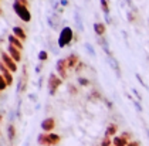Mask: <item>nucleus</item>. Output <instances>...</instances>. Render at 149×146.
<instances>
[{
	"mask_svg": "<svg viewBox=\"0 0 149 146\" xmlns=\"http://www.w3.org/2000/svg\"><path fill=\"white\" fill-rule=\"evenodd\" d=\"M72 37H74L72 30L70 27H64L61 30V33H60V37H58V47L63 48V47L68 45L71 43V40H72Z\"/></svg>",
	"mask_w": 149,
	"mask_h": 146,
	"instance_id": "1",
	"label": "nucleus"
},
{
	"mask_svg": "<svg viewBox=\"0 0 149 146\" xmlns=\"http://www.w3.org/2000/svg\"><path fill=\"white\" fill-rule=\"evenodd\" d=\"M13 9H14V11H16V14H17L23 22L29 23L30 20H31V14H30V11H29V9H27L26 6H22V4L14 3V4H13Z\"/></svg>",
	"mask_w": 149,
	"mask_h": 146,
	"instance_id": "2",
	"label": "nucleus"
},
{
	"mask_svg": "<svg viewBox=\"0 0 149 146\" xmlns=\"http://www.w3.org/2000/svg\"><path fill=\"white\" fill-rule=\"evenodd\" d=\"M1 63L10 70V72H16V71H17V64H16V61L10 57L9 53H1Z\"/></svg>",
	"mask_w": 149,
	"mask_h": 146,
	"instance_id": "3",
	"label": "nucleus"
},
{
	"mask_svg": "<svg viewBox=\"0 0 149 146\" xmlns=\"http://www.w3.org/2000/svg\"><path fill=\"white\" fill-rule=\"evenodd\" d=\"M67 68H68V65H67V60H65V58H60V60H57V63H56V70H57L58 75H60L63 79L67 78Z\"/></svg>",
	"mask_w": 149,
	"mask_h": 146,
	"instance_id": "4",
	"label": "nucleus"
},
{
	"mask_svg": "<svg viewBox=\"0 0 149 146\" xmlns=\"http://www.w3.org/2000/svg\"><path fill=\"white\" fill-rule=\"evenodd\" d=\"M40 126H41L43 132H47V133H48V132H51V131L56 128V119L51 118V116H48V118H46V119L41 121Z\"/></svg>",
	"mask_w": 149,
	"mask_h": 146,
	"instance_id": "5",
	"label": "nucleus"
},
{
	"mask_svg": "<svg viewBox=\"0 0 149 146\" xmlns=\"http://www.w3.org/2000/svg\"><path fill=\"white\" fill-rule=\"evenodd\" d=\"M61 84H63V78L61 77L56 75L54 72L50 74V77H48V90H57Z\"/></svg>",
	"mask_w": 149,
	"mask_h": 146,
	"instance_id": "6",
	"label": "nucleus"
},
{
	"mask_svg": "<svg viewBox=\"0 0 149 146\" xmlns=\"http://www.w3.org/2000/svg\"><path fill=\"white\" fill-rule=\"evenodd\" d=\"M7 53L10 54V57H12L16 63H20V61H22V54H20V50H19L17 47L9 44V47H7Z\"/></svg>",
	"mask_w": 149,
	"mask_h": 146,
	"instance_id": "7",
	"label": "nucleus"
},
{
	"mask_svg": "<svg viewBox=\"0 0 149 146\" xmlns=\"http://www.w3.org/2000/svg\"><path fill=\"white\" fill-rule=\"evenodd\" d=\"M9 43L12 45H14V47H17L20 51L23 50V43L20 41V38H17L14 34H12V35H9Z\"/></svg>",
	"mask_w": 149,
	"mask_h": 146,
	"instance_id": "8",
	"label": "nucleus"
},
{
	"mask_svg": "<svg viewBox=\"0 0 149 146\" xmlns=\"http://www.w3.org/2000/svg\"><path fill=\"white\" fill-rule=\"evenodd\" d=\"M65 60H67V65H68V68H75L77 64H78V57L75 56V54H70Z\"/></svg>",
	"mask_w": 149,
	"mask_h": 146,
	"instance_id": "9",
	"label": "nucleus"
},
{
	"mask_svg": "<svg viewBox=\"0 0 149 146\" xmlns=\"http://www.w3.org/2000/svg\"><path fill=\"white\" fill-rule=\"evenodd\" d=\"M14 138H16V128H14L13 124H9L7 125V139H9L10 142H13Z\"/></svg>",
	"mask_w": 149,
	"mask_h": 146,
	"instance_id": "10",
	"label": "nucleus"
},
{
	"mask_svg": "<svg viewBox=\"0 0 149 146\" xmlns=\"http://www.w3.org/2000/svg\"><path fill=\"white\" fill-rule=\"evenodd\" d=\"M13 34L17 37V38H20V40H26L27 38V35H26V33H24L23 29H20V27H13Z\"/></svg>",
	"mask_w": 149,
	"mask_h": 146,
	"instance_id": "11",
	"label": "nucleus"
},
{
	"mask_svg": "<svg viewBox=\"0 0 149 146\" xmlns=\"http://www.w3.org/2000/svg\"><path fill=\"white\" fill-rule=\"evenodd\" d=\"M94 31L97 35H100V37H102L104 33H105V26L101 24V23H95L94 24Z\"/></svg>",
	"mask_w": 149,
	"mask_h": 146,
	"instance_id": "12",
	"label": "nucleus"
},
{
	"mask_svg": "<svg viewBox=\"0 0 149 146\" xmlns=\"http://www.w3.org/2000/svg\"><path fill=\"white\" fill-rule=\"evenodd\" d=\"M37 142L43 146H50V143H48V133H40L37 136Z\"/></svg>",
	"mask_w": 149,
	"mask_h": 146,
	"instance_id": "13",
	"label": "nucleus"
},
{
	"mask_svg": "<svg viewBox=\"0 0 149 146\" xmlns=\"http://www.w3.org/2000/svg\"><path fill=\"white\" fill-rule=\"evenodd\" d=\"M48 143L51 145H58L60 143V136L56 133H48Z\"/></svg>",
	"mask_w": 149,
	"mask_h": 146,
	"instance_id": "14",
	"label": "nucleus"
},
{
	"mask_svg": "<svg viewBox=\"0 0 149 146\" xmlns=\"http://www.w3.org/2000/svg\"><path fill=\"white\" fill-rule=\"evenodd\" d=\"M98 43L101 44V47L104 48V51L111 57V51H109V48H108V43H107V40H105L104 37H100V38H98Z\"/></svg>",
	"mask_w": 149,
	"mask_h": 146,
	"instance_id": "15",
	"label": "nucleus"
},
{
	"mask_svg": "<svg viewBox=\"0 0 149 146\" xmlns=\"http://www.w3.org/2000/svg\"><path fill=\"white\" fill-rule=\"evenodd\" d=\"M108 63H109V64H111V67L116 71V75L119 77V75H121V72H119V65H118L116 60H115V58H112V57H109V58H108Z\"/></svg>",
	"mask_w": 149,
	"mask_h": 146,
	"instance_id": "16",
	"label": "nucleus"
},
{
	"mask_svg": "<svg viewBox=\"0 0 149 146\" xmlns=\"http://www.w3.org/2000/svg\"><path fill=\"white\" fill-rule=\"evenodd\" d=\"M75 24H77L80 31H84V24H82V19H81L80 13H75Z\"/></svg>",
	"mask_w": 149,
	"mask_h": 146,
	"instance_id": "17",
	"label": "nucleus"
},
{
	"mask_svg": "<svg viewBox=\"0 0 149 146\" xmlns=\"http://www.w3.org/2000/svg\"><path fill=\"white\" fill-rule=\"evenodd\" d=\"M114 145L115 146H125L126 139H124V138H114Z\"/></svg>",
	"mask_w": 149,
	"mask_h": 146,
	"instance_id": "18",
	"label": "nucleus"
},
{
	"mask_svg": "<svg viewBox=\"0 0 149 146\" xmlns=\"http://www.w3.org/2000/svg\"><path fill=\"white\" fill-rule=\"evenodd\" d=\"M78 84H80L81 87H88L90 85V79L88 78H84V77H78Z\"/></svg>",
	"mask_w": 149,
	"mask_h": 146,
	"instance_id": "19",
	"label": "nucleus"
},
{
	"mask_svg": "<svg viewBox=\"0 0 149 146\" xmlns=\"http://www.w3.org/2000/svg\"><path fill=\"white\" fill-rule=\"evenodd\" d=\"M38 60H40V63H44V61H47L48 60V54H47V51H40L38 53Z\"/></svg>",
	"mask_w": 149,
	"mask_h": 146,
	"instance_id": "20",
	"label": "nucleus"
},
{
	"mask_svg": "<svg viewBox=\"0 0 149 146\" xmlns=\"http://www.w3.org/2000/svg\"><path fill=\"white\" fill-rule=\"evenodd\" d=\"M115 132H116V126L115 125H108V128H107V136L114 135Z\"/></svg>",
	"mask_w": 149,
	"mask_h": 146,
	"instance_id": "21",
	"label": "nucleus"
},
{
	"mask_svg": "<svg viewBox=\"0 0 149 146\" xmlns=\"http://www.w3.org/2000/svg\"><path fill=\"white\" fill-rule=\"evenodd\" d=\"M9 85H7V82H6V79L3 78V75L0 74V91H4L7 88Z\"/></svg>",
	"mask_w": 149,
	"mask_h": 146,
	"instance_id": "22",
	"label": "nucleus"
},
{
	"mask_svg": "<svg viewBox=\"0 0 149 146\" xmlns=\"http://www.w3.org/2000/svg\"><path fill=\"white\" fill-rule=\"evenodd\" d=\"M17 118V115H16V111H13V109H10L9 111V122L10 124H13V121Z\"/></svg>",
	"mask_w": 149,
	"mask_h": 146,
	"instance_id": "23",
	"label": "nucleus"
},
{
	"mask_svg": "<svg viewBox=\"0 0 149 146\" xmlns=\"http://www.w3.org/2000/svg\"><path fill=\"white\" fill-rule=\"evenodd\" d=\"M85 48H87V51L91 54V57H95V51H94V48H92L91 44H88V43H87V44H85Z\"/></svg>",
	"mask_w": 149,
	"mask_h": 146,
	"instance_id": "24",
	"label": "nucleus"
},
{
	"mask_svg": "<svg viewBox=\"0 0 149 146\" xmlns=\"http://www.w3.org/2000/svg\"><path fill=\"white\" fill-rule=\"evenodd\" d=\"M101 4H102V9H104V13L108 14L109 10H108V4H107V0H101Z\"/></svg>",
	"mask_w": 149,
	"mask_h": 146,
	"instance_id": "25",
	"label": "nucleus"
},
{
	"mask_svg": "<svg viewBox=\"0 0 149 146\" xmlns=\"http://www.w3.org/2000/svg\"><path fill=\"white\" fill-rule=\"evenodd\" d=\"M101 146H111V139H108V136H107V138H105V139L102 140Z\"/></svg>",
	"mask_w": 149,
	"mask_h": 146,
	"instance_id": "26",
	"label": "nucleus"
},
{
	"mask_svg": "<svg viewBox=\"0 0 149 146\" xmlns=\"http://www.w3.org/2000/svg\"><path fill=\"white\" fill-rule=\"evenodd\" d=\"M136 78H138V81L141 82V85H142V87H145V88H148V87H146V84H145V82L142 81V78H141V75H139V74H136Z\"/></svg>",
	"mask_w": 149,
	"mask_h": 146,
	"instance_id": "27",
	"label": "nucleus"
},
{
	"mask_svg": "<svg viewBox=\"0 0 149 146\" xmlns=\"http://www.w3.org/2000/svg\"><path fill=\"white\" fill-rule=\"evenodd\" d=\"M17 4H22V6H26L27 4V0H16Z\"/></svg>",
	"mask_w": 149,
	"mask_h": 146,
	"instance_id": "28",
	"label": "nucleus"
},
{
	"mask_svg": "<svg viewBox=\"0 0 149 146\" xmlns=\"http://www.w3.org/2000/svg\"><path fill=\"white\" fill-rule=\"evenodd\" d=\"M29 98H30V99H31V101H37V97H36L34 94H30V95H29Z\"/></svg>",
	"mask_w": 149,
	"mask_h": 146,
	"instance_id": "29",
	"label": "nucleus"
},
{
	"mask_svg": "<svg viewBox=\"0 0 149 146\" xmlns=\"http://www.w3.org/2000/svg\"><path fill=\"white\" fill-rule=\"evenodd\" d=\"M134 105L136 106V109H138V111H139V112H142V108H141V105H139L138 102H134Z\"/></svg>",
	"mask_w": 149,
	"mask_h": 146,
	"instance_id": "30",
	"label": "nucleus"
},
{
	"mask_svg": "<svg viewBox=\"0 0 149 146\" xmlns=\"http://www.w3.org/2000/svg\"><path fill=\"white\" fill-rule=\"evenodd\" d=\"M36 72H37V74H40V72H41V65H40V64L36 67Z\"/></svg>",
	"mask_w": 149,
	"mask_h": 146,
	"instance_id": "31",
	"label": "nucleus"
},
{
	"mask_svg": "<svg viewBox=\"0 0 149 146\" xmlns=\"http://www.w3.org/2000/svg\"><path fill=\"white\" fill-rule=\"evenodd\" d=\"M48 92H50V95L53 97V95H56V92H57V90H48Z\"/></svg>",
	"mask_w": 149,
	"mask_h": 146,
	"instance_id": "32",
	"label": "nucleus"
},
{
	"mask_svg": "<svg viewBox=\"0 0 149 146\" xmlns=\"http://www.w3.org/2000/svg\"><path fill=\"white\" fill-rule=\"evenodd\" d=\"M61 4H63V6H67L68 1H67V0H61Z\"/></svg>",
	"mask_w": 149,
	"mask_h": 146,
	"instance_id": "33",
	"label": "nucleus"
},
{
	"mask_svg": "<svg viewBox=\"0 0 149 146\" xmlns=\"http://www.w3.org/2000/svg\"><path fill=\"white\" fill-rule=\"evenodd\" d=\"M134 94H135V95H136V97H138V99H141V95L138 94V91H136V90H134Z\"/></svg>",
	"mask_w": 149,
	"mask_h": 146,
	"instance_id": "34",
	"label": "nucleus"
},
{
	"mask_svg": "<svg viewBox=\"0 0 149 146\" xmlns=\"http://www.w3.org/2000/svg\"><path fill=\"white\" fill-rule=\"evenodd\" d=\"M107 106H108V108H111V106H112V104H111L109 101H107Z\"/></svg>",
	"mask_w": 149,
	"mask_h": 146,
	"instance_id": "35",
	"label": "nucleus"
},
{
	"mask_svg": "<svg viewBox=\"0 0 149 146\" xmlns=\"http://www.w3.org/2000/svg\"><path fill=\"white\" fill-rule=\"evenodd\" d=\"M145 131H146V133H148V136H149V129L146 128V126H145Z\"/></svg>",
	"mask_w": 149,
	"mask_h": 146,
	"instance_id": "36",
	"label": "nucleus"
},
{
	"mask_svg": "<svg viewBox=\"0 0 149 146\" xmlns=\"http://www.w3.org/2000/svg\"><path fill=\"white\" fill-rule=\"evenodd\" d=\"M100 146H101V145H100Z\"/></svg>",
	"mask_w": 149,
	"mask_h": 146,
	"instance_id": "37",
	"label": "nucleus"
}]
</instances>
